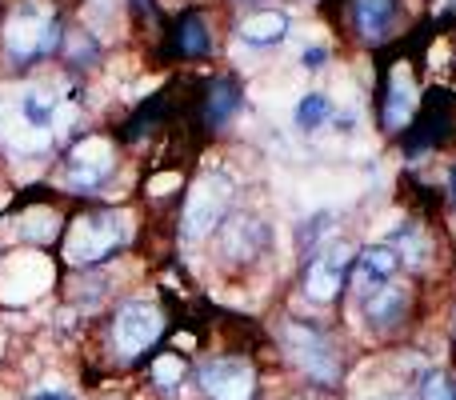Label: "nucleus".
<instances>
[{
  "label": "nucleus",
  "mask_w": 456,
  "mask_h": 400,
  "mask_svg": "<svg viewBox=\"0 0 456 400\" xmlns=\"http://www.w3.org/2000/svg\"><path fill=\"white\" fill-rule=\"evenodd\" d=\"M181 48L189 56L208 53V32H205V20H200V16H189V20L181 24Z\"/></svg>",
  "instance_id": "18"
},
{
  "label": "nucleus",
  "mask_w": 456,
  "mask_h": 400,
  "mask_svg": "<svg viewBox=\"0 0 456 400\" xmlns=\"http://www.w3.org/2000/svg\"><path fill=\"white\" fill-rule=\"evenodd\" d=\"M420 393H425V400H456V380L449 372H428Z\"/></svg>",
  "instance_id": "20"
},
{
  "label": "nucleus",
  "mask_w": 456,
  "mask_h": 400,
  "mask_svg": "<svg viewBox=\"0 0 456 400\" xmlns=\"http://www.w3.org/2000/svg\"><path fill=\"white\" fill-rule=\"evenodd\" d=\"M396 16V0H356V29L369 40H380L393 29Z\"/></svg>",
  "instance_id": "16"
},
{
  "label": "nucleus",
  "mask_w": 456,
  "mask_h": 400,
  "mask_svg": "<svg viewBox=\"0 0 456 400\" xmlns=\"http://www.w3.org/2000/svg\"><path fill=\"white\" fill-rule=\"evenodd\" d=\"M24 236H32V241H48V236L56 233V212H48V208H32L28 216H24Z\"/></svg>",
  "instance_id": "19"
},
{
  "label": "nucleus",
  "mask_w": 456,
  "mask_h": 400,
  "mask_svg": "<svg viewBox=\"0 0 456 400\" xmlns=\"http://www.w3.org/2000/svg\"><path fill=\"white\" fill-rule=\"evenodd\" d=\"M168 184H176V176H157V181H152L149 189H152V192H160V189H168Z\"/></svg>",
  "instance_id": "25"
},
{
  "label": "nucleus",
  "mask_w": 456,
  "mask_h": 400,
  "mask_svg": "<svg viewBox=\"0 0 456 400\" xmlns=\"http://www.w3.org/2000/svg\"><path fill=\"white\" fill-rule=\"evenodd\" d=\"M321 61H324V48H308V53H305V64H308V69H321Z\"/></svg>",
  "instance_id": "24"
},
{
  "label": "nucleus",
  "mask_w": 456,
  "mask_h": 400,
  "mask_svg": "<svg viewBox=\"0 0 456 400\" xmlns=\"http://www.w3.org/2000/svg\"><path fill=\"white\" fill-rule=\"evenodd\" d=\"M221 244H224L228 257L252 260V257H256V252L268 244V233H265V224H260L256 216H232V220L224 224Z\"/></svg>",
  "instance_id": "13"
},
{
  "label": "nucleus",
  "mask_w": 456,
  "mask_h": 400,
  "mask_svg": "<svg viewBox=\"0 0 456 400\" xmlns=\"http://www.w3.org/2000/svg\"><path fill=\"white\" fill-rule=\"evenodd\" d=\"M396 268H401V257H396L388 244L364 249L361 257H356V292H361V300L372 297V292H380V289H388Z\"/></svg>",
  "instance_id": "11"
},
{
  "label": "nucleus",
  "mask_w": 456,
  "mask_h": 400,
  "mask_svg": "<svg viewBox=\"0 0 456 400\" xmlns=\"http://www.w3.org/2000/svg\"><path fill=\"white\" fill-rule=\"evenodd\" d=\"M377 400H404V396H396V393H385V396H377Z\"/></svg>",
  "instance_id": "26"
},
{
  "label": "nucleus",
  "mask_w": 456,
  "mask_h": 400,
  "mask_svg": "<svg viewBox=\"0 0 456 400\" xmlns=\"http://www.w3.org/2000/svg\"><path fill=\"white\" fill-rule=\"evenodd\" d=\"M284 345H289L292 361H297L313 380H324V385L337 380V356H332V345L324 340V332L313 329V324H284Z\"/></svg>",
  "instance_id": "7"
},
{
  "label": "nucleus",
  "mask_w": 456,
  "mask_h": 400,
  "mask_svg": "<svg viewBox=\"0 0 456 400\" xmlns=\"http://www.w3.org/2000/svg\"><path fill=\"white\" fill-rule=\"evenodd\" d=\"M228 200H232V181L224 173H205L197 184H192L189 200H184V236L197 241V236L213 233L224 220Z\"/></svg>",
  "instance_id": "4"
},
{
  "label": "nucleus",
  "mask_w": 456,
  "mask_h": 400,
  "mask_svg": "<svg viewBox=\"0 0 456 400\" xmlns=\"http://www.w3.org/2000/svg\"><path fill=\"white\" fill-rule=\"evenodd\" d=\"M228 109H236V93H232L228 85H216V88H213V104H208V117H213V120H224Z\"/></svg>",
  "instance_id": "22"
},
{
  "label": "nucleus",
  "mask_w": 456,
  "mask_h": 400,
  "mask_svg": "<svg viewBox=\"0 0 456 400\" xmlns=\"http://www.w3.org/2000/svg\"><path fill=\"white\" fill-rule=\"evenodd\" d=\"M64 120L61 96L53 88H16L0 96V141L12 152H40L53 144L56 125Z\"/></svg>",
  "instance_id": "1"
},
{
  "label": "nucleus",
  "mask_w": 456,
  "mask_h": 400,
  "mask_svg": "<svg viewBox=\"0 0 456 400\" xmlns=\"http://www.w3.org/2000/svg\"><path fill=\"white\" fill-rule=\"evenodd\" d=\"M200 388L213 400H248L256 388V372L244 361H208L200 369Z\"/></svg>",
  "instance_id": "10"
},
{
  "label": "nucleus",
  "mask_w": 456,
  "mask_h": 400,
  "mask_svg": "<svg viewBox=\"0 0 456 400\" xmlns=\"http://www.w3.org/2000/svg\"><path fill=\"white\" fill-rule=\"evenodd\" d=\"M112 173V144L104 136H85L77 141L69 157V184L77 192H93L101 189V181Z\"/></svg>",
  "instance_id": "9"
},
{
  "label": "nucleus",
  "mask_w": 456,
  "mask_h": 400,
  "mask_svg": "<svg viewBox=\"0 0 456 400\" xmlns=\"http://www.w3.org/2000/svg\"><path fill=\"white\" fill-rule=\"evenodd\" d=\"M28 400H77V396H72L69 388H37Z\"/></svg>",
  "instance_id": "23"
},
{
  "label": "nucleus",
  "mask_w": 456,
  "mask_h": 400,
  "mask_svg": "<svg viewBox=\"0 0 456 400\" xmlns=\"http://www.w3.org/2000/svg\"><path fill=\"white\" fill-rule=\"evenodd\" d=\"M417 112V80H412L409 64H396L393 77H388V101H385V125L401 128L409 125V117Z\"/></svg>",
  "instance_id": "12"
},
{
  "label": "nucleus",
  "mask_w": 456,
  "mask_h": 400,
  "mask_svg": "<svg viewBox=\"0 0 456 400\" xmlns=\"http://www.w3.org/2000/svg\"><path fill=\"white\" fill-rule=\"evenodd\" d=\"M452 189H456V173H452Z\"/></svg>",
  "instance_id": "27"
},
{
  "label": "nucleus",
  "mask_w": 456,
  "mask_h": 400,
  "mask_svg": "<svg viewBox=\"0 0 456 400\" xmlns=\"http://www.w3.org/2000/svg\"><path fill=\"white\" fill-rule=\"evenodd\" d=\"M353 249L348 244H329V249H321L313 257V265H308V273H305V292L313 300H332L340 289H345V276H348V268H353Z\"/></svg>",
  "instance_id": "8"
},
{
  "label": "nucleus",
  "mask_w": 456,
  "mask_h": 400,
  "mask_svg": "<svg viewBox=\"0 0 456 400\" xmlns=\"http://www.w3.org/2000/svg\"><path fill=\"white\" fill-rule=\"evenodd\" d=\"M53 284V265L40 252H12L0 260V300L4 305H28Z\"/></svg>",
  "instance_id": "5"
},
{
  "label": "nucleus",
  "mask_w": 456,
  "mask_h": 400,
  "mask_svg": "<svg viewBox=\"0 0 456 400\" xmlns=\"http://www.w3.org/2000/svg\"><path fill=\"white\" fill-rule=\"evenodd\" d=\"M160 329H165V316H160L157 305H149V300H128L117 313V324H112V345L125 356H136L160 337Z\"/></svg>",
  "instance_id": "6"
},
{
  "label": "nucleus",
  "mask_w": 456,
  "mask_h": 400,
  "mask_svg": "<svg viewBox=\"0 0 456 400\" xmlns=\"http://www.w3.org/2000/svg\"><path fill=\"white\" fill-rule=\"evenodd\" d=\"M284 37H289V16H284V12H252L248 20L240 24V40H244V45L268 48V45H281Z\"/></svg>",
  "instance_id": "14"
},
{
  "label": "nucleus",
  "mask_w": 456,
  "mask_h": 400,
  "mask_svg": "<svg viewBox=\"0 0 456 400\" xmlns=\"http://www.w3.org/2000/svg\"><path fill=\"white\" fill-rule=\"evenodd\" d=\"M0 345H4V337H0Z\"/></svg>",
  "instance_id": "28"
},
{
  "label": "nucleus",
  "mask_w": 456,
  "mask_h": 400,
  "mask_svg": "<svg viewBox=\"0 0 456 400\" xmlns=\"http://www.w3.org/2000/svg\"><path fill=\"white\" fill-rule=\"evenodd\" d=\"M181 372H184V364L176 361V356H160V361L152 364V377H157L160 388H176L181 385Z\"/></svg>",
  "instance_id": "21"
},
{
  "label": "nucleus",
  "mask_w": 456,
  "mask_h": 400,
  "mask_svg": "<svg viewBox=\"0 0 456 400\" xmlns=\"http://www.w3.org/2000/svg\"><path fill=\"white\" fill-rule=\"evenodd\" d=\"M404 305H409V292H404L401 284H388V289L364 297V316H369L372 324H380V329H393L404 316Z\"/></svg>",
  "instance_id": "15"
},
{
  "label": "nucleus",
  "mask_w": 456,
  "mask_h": 400,
  "mask_svg": "<svg viewBox=\"0 0 456 400\" xmlns=\"http://www.w3.org/2000/svg\"><path fill=\"white\" fill-rule=\"evenodd\" d=\"M128 241V216L125 212H88L69 224L64 236V260L69 265H96L109 252H117Z\"/></svg>",
  "instance_id": "2"
},
{
  "label": "nucleus",
  "mask_w": 456,
  "mask_h": 400,
  "mask_svg": "<svg viewBox=\"0 0 456 400\" xmlns=\"http://www.w3.org/2000/svg\"><path fill=\"white\" fill-rule=\"evenodd\" d=\"M56 45V12L45 0H20L4 20V48L12 61H37Z\"/></svg>",
  "instance_id": "3"
},
{
  "label": "nucleus",
  "mask_w": 456,
  "mask_h": 400,
  "mask_svg": "<svg viewBox=\"0 0 456 400\" xmlns=\"http://www.w3.org/2000/svg\"><path fill=\"white\" fill-rule=\"evenodd\" d=\"M332 117V101L324 93H308L305 101L297 104V128H305V133H316V128H324Z\"/></svg>",
  "instance_id": "17"
}]
</instances>
